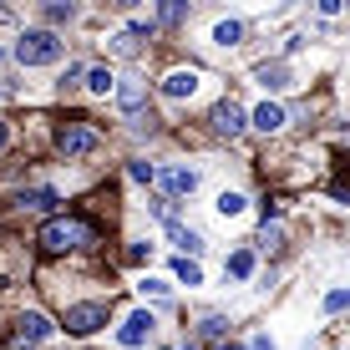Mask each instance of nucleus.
Here are the masks:
<instances>
[{"label": "nucleus", "mask_w": 350, "mask_h": 350, "mask_svg": "<svg viewBox=\"0 0 350 350\" xmlns=\"http://www.w3.org/2000/svg\"><path fill=\"white\" fill-rule=\"evenodd\" d=\"M102 244V224L87 213H46V224L36 228V249L41 254H71V249H92Z\"/></svg>", "instance_id": "1"}, {"label": "nucleus", "mask_w": 350, "mask_h": 350, "mask_svg": "<svg viewBox=\"0 0 350 350\" xmlns=\"http://www.w3.org/2000/svg\"><path fill=\"white\" fill-rule=\"evenodd\" d=\"M51 148H56V158L81 163V158H92V152L102 148V127H96L92 117H66V122H56V132H51Z\"/></svg>", "instance_id": "2"}, {"label": "nucleus", "mask_w": 350, "mask_h": 350, "mask_svg": "<svg viewBox=\"0 0 350 350\" xmlns=\"http://www.w3.org/2000/svg\"><path fill=\"white\" fill-rule=\"evenodd\" d=\"M10 56H16L21 66H56L66 56V41L51 26H31V31L16 36V51H10Z\"/></svg>", "instance_id": "3"}, {"label": "nucleus", "mask_w": 350, "mask_h": 350, "mask_svg": "<svg viewBox=\"0 0 350 350\" xmlns=\"http://www.w3.org/2000/svg\"><path fill=\"white\" fill-rule=\"evenodd\" d=\"M107 320H112V299H77V305H66L62 330L77 335V340H87V335H96Z\"/></svg>", "instance_id": "4"}, {"label": "nucleus", "mask_w": 350, "mask_h": 350, "mask_svg": "<svg viewBox=\"0 0 350 350\" xmlns=\"http://www.w3.org/2000/svg\"><path fill=\"white\" fill-rule=\"evenodd\" d=\"M208 127H213V137H228V142H234V137H244V127H249V112L234 102V96H224V102L208 112Z\"/></svg>", "instance_id": "5"}, {"label": "nucleus", "mask_w": 350, "mask_h": 350, "mask_svg": "<svg viewBox=\"0 0 350 350\" xmlns=\"http://www.w3.org/2000/svg\"><path fill=\"white\" fill-rule=\"evenodd\" d=\"M112 96H117V107H122V117H127V122H142V107H148V81L122 77Z\"/></svg>", "instance_id": "6"}, {"label": "nucleus", "mask_w": 350, "mask_h": 350, "mask_svg": "<svg viewBox=\"0 0 350 350\" xmlns=\"http://www.w3.org/2000/svg\"><path fill=\"white\" fill-rule=\"evenodd\" d=\"M16 335L31 340V345H41V340L56 335V325H51V315H41V310H21V315H16Z\"/></svg>", "instance_id": "7"}, {"label": "nucleus", "mask_w": 350, "mask_h": 350, "mask_svg": "<svg viewBox=\"0 0 350 350\" xmlns=\"http://www.w3.org/2000/svg\"><path fill=\"white\" fill-rule=\"evenodd\" d=\"M152 325H158V320H152V310H132V315L122 320V330H117V345H142V340H148V335H152Z\"/></svg>", "instance_id": "8"}, {"label": "nucleus", "mask_w": 350, "mask_h": 350, "mask_svg": "<svg viewBox=\"0 0 350 350\" xmlns=\"http://www.w3.org/2000/svg\"><path fill=\"white\" fill-rule=\"evenodd\" d=\"M249 127H259L264 137H274V132H284V127H289V112H284L280 102H259L254 112H249Z\"/></svg>", "instance_id": "9"}, {"label": "nucleus", "mask_w": 350, "mask_h": 350, "mask_svg": "<svg viewBox=\"0 0 350 350\" xmlns=\"http://www.w3.org/2000/svg\"><path fill=\"white\" fill-rule=\"evenodd\" d=\"M158 183H163L167 198H188V193L198 188V167H163Z\"/></svg>", "instance_id": "10"}, {"label": "nucleus", "mask_w": 350, "mask_h": 350, "mask_svg": "<svg viewBox=\"0 0 350 350\" xmlns=\"http://www.w3.org/2000/svg\"><path fill=\"white\" fill-rule=\"evenodd\" d=\"M198 81H203V77H198L193 66H188V71L178 66V71H167V77H163V87H158V92L167 96V102H183V96H193V92H198Z\"/></svg>", "instance_id": "11"}, {"label": "nucleus", "mask_w": 350, "mask_h": 350, "mask_svg": "<svg viewBox=\"0 0 350 350\" xmlns=\"http://www.w3.org/2000/svg\"><path fill=\"white\" fill-rule=\"evenodd\" d=\"M254 81L264 92H289V87H295V71H289L284 62H259L254 66Z\"/></svg>", "instance_id": "12"}, {"label": "nucleus", "mask_w": 350, "mask_h": 350, "mask_svg": "<svg viewBox=\"0 0 350 350\" xmlns=\"http://www.w3.org/2000/svg\"><path fill=\"white\" fill-rule=\"evenodd\" d=\"M16 203H21V208H31V213H56L62 193H56V188H21Z\"/></svg>", "instance_id": "13"}, {"label": "nucleus", "mask_w": 350, "mask_h": 350, "mask_svg": "<svg viewBox=\"0 0 350 350\" xmlns=\"http://www.w3.org/2000/svg\"><path fill=\"white\" fill-rule=\"evenodd\" d=\"M167 239H173V244H178V249H183V254H188V259H198V254H203V249H208V244H203V234H198V228H183V224H178V219H167Z\"/></svg>", "instance_id": "14"}, {"label": "nucleus", "mask_w": 350, "mask_h": 350, "mask_svg": "<svg viewBox=\"0 0 350 350\" xmlns=\"http://www.w3.org/2000/svg\"><path fill=\"white\" fill-rule=\"evenodd\" d=\"M188 26V0H158V31Z\"/></svg>", "instance_id": "15"}, {"label": "nucleus", "mask_w": 350, "mask_h": 350, "mask_svg": "<svg viewBox=\"0 0 350 350\" xmlns=\"http://www.w3.org/2000/svg\"><path fill=\"white\" fill-rule=\"evenodd\" d=\"M87 92L92 96H107V92H117V77H112V66H87Z\"/></svg>", "instance_id": "16"}, {"label": "nucleus", "mask_w": 350, "mask_h": 350, "mask_svg": "<svg viewBox=\"0 0 350 350\" xmlns=\"http://www.w3.org/2000/svg\"><path fill=\"white\" fill-rule=\"evenodd\" d=\"M41 5V16L51 21V26H66L71 16H77V0H36Z\"/></svg>", "instance_id": "17"}, {"label": "nucleus", "mask_w": 350, "mask_h": 350, "mask_svg": "<svg viewBox=\"0 0 350 350\" xmlns=\"http://www.w3.org/2000/svg\"><path fill=\"white\" fill-rule=\"evenodd\" d=\"M224 274L228 280H249V274H254V249H234L228 264H224Z\"/></svg>", "instance_id": "18"}, {"label": "nucleus", "mask_w": 350, "mask_h": 350, "mask_svg": "<svg viewBox=\"0 0 350 350\" xmlns=\"http://www.w3.org/2000/svg\"><path fill=\"white\" fill-rule=\"evenodd\" d=\"M213 46H244V21H219V26H213Z\"/></svg>", "instance_id": "19"}, {"label": "nucleus", "mask_w": 350, "mask_h": 350, "mask_svg": "<svg viewBox=\"0 0 350 350\" xmlns=\"http://www.w3.org/2000/svg\"><path fill=\"white\" fill-rule=\"evenodd\" d=\"M77 87H87V62H66V71L56 77V92H77Z\"/></svg>", "instance_id": "20"}, {"label": "nucleus", "mask_w": 350, "mask_h": 350, "mask_svg": "<svg viewBox=\"0 0 350 350\" xmlns=\"http://www.w3.org/2000/svg\"><path fill=\"white\" fill-rule=\"evenodd\" d=\"M228 335V315H203L198 320V340H224Z\"/></svg>", "instance_id": "21"}, {"label": "nucleus", "mask_w": 350, "mask_h": 350, "mask_svg": "<svg viewBox=\"0 0 350 350\" xmlns=\"http://www.w3.org/2000/svg\"><path fill=\"white\" fill-rule=\"evenodd\" d=\"M173 274H178V280H183V284H203V269H198V259H188V254H178Z\"/></svg>", "instance_id": "22"}, {"label": "nucleus", "mask_w": 350, "mask_h": 350, "mask_svg": "<svg viewBox=\"0 0 350 350\" xmlns=\"http://www.w3.org/2000/svg\"><path fill=\"white\" fill-rule=\"evenodd\" d=\"M127 178H132V183H158V167L142 163V158H132V163H127Z\"/></svg>", "instance_id": "23"}, {"label": "nucleus", "mask_w": 350, "mask_h": 350, "mask_svg": "<svg viewBox=\"0 0 350 350\" xmlns=\"http://www.w3.org/2000/svg\"><path fill=\"white\" fill-rule=\"evenodd\" d=\"M244 193H219V213H224V219H239V213H244Z\"/></svg>", "instance_id": "24"}, {"label": "nucleus", "mask_w": 350, "mask_h": 350, "mask_svg": "<svg viewBox=\"0 0 350 350\" xmlns=\"http://www.w3.org/2000/svg\"><path fill=\"white\" fill-rule=\"evenodd\" d=\"M325 310H330V315L350 310V289H330V295H325Z\"/></svg>", "instance_id": "25"}, {"label": "nucleus", "mask_w": 350, "mask_h": 350, "mask_svg": "<svg viewBox=\"0 0 350 350\" xmlns=\"http://www.w3.org/2000/svg\"><path fill=\"white\" fill-rule=\"evenodd\" d=\"M280 239H284V228H280V224H264V234H259V249H280Z\"/></svg>", "instance_id": "26"}, {"label": "nucleus", "mask_w": 350, "mask_h": 350, "mask_svg": "<svg viewBox=\"0 0 350 350\" xmlns=\"http://www.w3.org/2000/svg\"><path fill=\"white\" fill-rule=\"evenodd\" d=\"M152 259V244H132L127 249V264H148Z\"/></svg>", "instance_id": "27"}, {"label": "nucleus", "mask_w": 350, "mask_h": 350, "mask_svg": "<svg viewBox=\"0 0 350 350\" xmlns=\"http://www.w3.org/2000/svg\"><path fill=\"white\" fill-rule=\"evenodd\" d=\"M137 289H142V295H152V299H167V284L163 280H142Z\"/></svg>", "instance_id": "28"}, {"label": "nucleus", "mask_w": 350, "mask_h": 350, "mask_svg": "<svg viewBox=\"0 0 350 350\" xmlns=\"http://www.w3.org/2000/svg\"><path fill=\"white\" fill-rule=\"evenodd\" d=\"M315 5H320V16H340V5H345V0H315Z\"/></svg>", "instance_id": "29"}, {"label": "nucleus", "mask_w": 350, "mask_h": 350, "mask_svg": "<svg viewBox=\"0 0 350 350\" xmlns=\"http://www.w3.org/2000/svg\"><path fill=\"white\" fill-rule=\"evenodd\" d=\"M0 350H36L31 340H21V335H10V340H0Z\"/></svg>", "instance_id": "30"}, {"label": "nucleus", "mask_w": 350, "mask_h": 350, "mask_svg": "<svg viewBox=\"0 0 350 350\" xmlns=\"http://www.w3.org/2000/svg\"><path fill=\"white\" fill-rule=\"evenodd\" d=\"M107 5H112V10H137L142 0H107Z\"/></svg>", "instance_id": "31"}, {"label": "nucleus", "mask_w": 350, "mask_h": 350, "mask_svg": "<svg viewBox=\"0 0 350 350\" xmlns=\"http://www.w3.org/2000/svg\"><path fill=\"white\" fill-rule=\"evenodd\" d=\"M249 350H274V340H269V335H254V345H249Z\"/></svg>", "instance_id": "32"}, {"label": "nucleus", "mask_w": 350, "mask_h": 350, "mask_svg": "<svg viewBox=\"0 0 350 350\" xmlns=\"http://www.w3.org/2000/svg\"><path fill=\"white\" fill-rule=\"evenodd\" d=\"M10 148V127H5V117H0V152Z\"/></svg>", "instance_id": "33"}, {"label": "nucleus", "mask_w": 350, "mask_h": 350, "mask_svg": "<svg viewBox=\"0 0 350 350\" xmlns=\"http://www.w3.org/2000/svg\"><path fill=\"white\" fill-rule=\"evenodd\" d=\"M0 87H10V81H5V51H0Z\"/></svg>", "instance_id": "34"}, {"label": "nucleus", "mask_w": 350, "mask_h": 350, "mask_svg": "<svg viewBox=\"0 0 350 350\" xmlns=\"http://www.w3.org/2000/svg\"><path fill=\"white\" fill-rule=\"evenodd\" d=\"M219 350H244V345H234V340H219Z\"/></svg>", "instance_id": "35"}, {"label": "nucleus", "mask_w": 350, "mask_h": 350, "mask_svg": "<svg viewBox=\"0 0 350 350\" xmlns=\"http://www.w3.org/2000/svg\"><path fill=\"white\" fill-rule=\"evenodd\" d=\"M178 350H198V345H193V340H188V345H178Z\"/></svg>", "instance_id": "36"}, {"label": "nucleus", "mask_w": 350, "mask_h": 350, "mask_svg": "<svg viewBox=\"0 0 350 350\" xmlns=\"http://www.w3.org/2000/svg\"><path fill=\"white\" fill-rule=\"evenodd\" d=\"M345 5H350V0H345Z\"/></svg>", "instance_id": "37"}]
</instances>
